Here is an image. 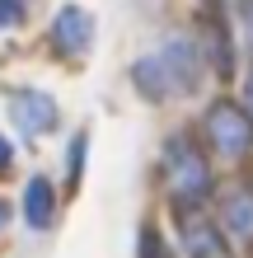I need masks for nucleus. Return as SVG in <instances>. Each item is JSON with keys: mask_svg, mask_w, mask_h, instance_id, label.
Listing matches in <instances>:
<instances>
[{"mask_svg": "<svg viewBox=\"0 0 253 258\" xmlns=\"http://www.w3.org/2000/svg\"><path fill=\"white\" fill-rule=\"evenodd\" d=\"M141 258H174V249H169V239L155 230V225H145L141 230Z\"/></svg>", "mask_w": 253, "mask_h": 258, "instance_id": "1a4fd4ad", "label": "nucleus"}, {"mask_svg": "<svg viewBox=\"0 0 253 258\" xmlns=\"http://www.w3.org/2000/svg\"><path fill=\"white\" fill-rule=\"evenodd\" d=\"M66 169H70V188H80V169H85V136H75V141H70V160H66Z\"/></svg>", "mask_w": 253, "mask_h": 258, "instance_id": "9d476101", "label": "nucleus"}, {"mask_svg": "<svg viewBox=\"0 0 253 258\" xmlns=\"http://www.w3.org/2000/svg\"><path fill=\"white\" fill-rule=\"evenodd\" d=\"M10 169H14V146L5 141V136H0V178H5Z\"/></svg>", "mask_w": 253, "mask_h": 258, "instance_id": "f8f14e48", "label": "nucleus"}, {"mask_svg": "<svg viewBox=\"0 0 253 258\" xmlns=\"http://www.w3.org/2000/svg\"><path fill=\"white\" fill-rule=\"evenodd\" d=\"M24 221H28V230H47V225L56 221V188H52V178H28V188H24Z\"/></svg>", "mask_w": 253, "mask_h": 258, "instance_id": "6e6552de", "label": "nucleus"}, {"mask_svg": "<svg viewBox=\"0 0 253 258\" xmlns=\"http://www.w3.org/2000/svg\"><path fill=\"white\" fill-rule=\"evenodd\" d=\"M202 136L206 146L216 150L220 160H244L253 150V117L244 103H230V99H216L202 117Z\"/></svg>", "mask_w": 253, "mask_h": 258, "instance_id": "f03ea898", "label": "nucleus"}, {"mask_svg": "<svg viewBox=\"0 0 253 258\" xmlns=\"http://www.w3.org/2000/svg\"><path fill=\"white\" fill-rule=\"evenodd\" d=\"M5 221H10V207H5V202H0V230H5Z\"/></svg>", "mask_w": 253, "mask_h": 258, "instance_id": "2eb2a0df", "label": "nucleus"}, {"mask_svg": "<svg viewBox=\"0 0 253 258\" xmlns=\"http://www.w3.org/2000/svg\"><path fill=\"white\" fill-rule=\"evenodd\" d=\"M24 5H28V0H24Z\"/></svg>", "mask_w": 253, "mask_h": 258, "instance_id": "dca6fc26", "label": "nucleus"}, {"mask_svg": "<svg viewBox=\"0 0 253 258\" xmlns=\"http://www.w3.org/2000/svg\"><path fill=\"white\" fill-rule=\"evenodd\" d=\"M24 24V0H0V28Z\"/></svg>", "mask_w": 253, "mask_h": 258, "instance_id": "9b49d317", "label": "nucleus"}, {"mask_svg": "<svg viewBox=\"0 0 253 258\" xmlns=\"http://www.w3.org/2000/svg\"><path fill=\"white\" fill-rule=\"evenodd\" d=\"M159 178H164V192L174 197V207L197 211L206 197H211V160L202 155L188 136H169L164 155H159Z\"/></svg>", "mask_w": 253, "mask_h": 258, "instance_id": "f257e3e1", "label": "nucleus"}, {"mask_svg": "<svg viewBox=\"0 0 253 258\" xmlns=\"http://www.w3.org/2000/svg\"><path fill=\"white\" fill-rule=\"evenodd\" d=\"M131 85L141 89V99H150V103H159V99H174L178 89H174V75H169V66L159 61V52H150V56H141L136 66H131Z\"/></svg>", "mask_w": 253, "mask_h": 258, "instance_id": "0eeeda50", "label": "nucleus"}, {"mask_svg": "<svg viewBox=\"0 0 253 258\" xmlns=\"http://www.w3.org/2000/svg\"><path fill=\"white\" fill-rule=\"evenodd\" d=\"M239 19H244V33L253 42V0H239Z\"/></svg>", "mask_w": 253, "mask_h": 258, "instance_id": "ddd939ff", "label": "nucleus"}, {"mask_svg": "<svg viewBox=\"0 0 253 258\" xmlns=\"http://www.w3.org/2000/svg\"><path fill=\"white\" fill-rule=\"evenodd\" d=\"M244 108H248V117H253V71H248V80H244Z\"/></svg>", "mask_w": 253, "mask_h": 258, "instance_id": "4468645a", "label": "nucleus"}, {"mask_svg": "<svg viewBox=\"0 0 253 258\" xmlns=\"http://www.w3.org/2000/svg\"><path fill=\"white\" fill-rule=\"evenodd\" d=\"M89 42H94V14L80 5H61L52 19V47L61 56H80L89 52Z\"/></svg>", "mask_w": 253, "mask_h": 258, "instance_id": "20e7f679", "label": "nucleus"}, {"mask_svg": "<svg viewBox=\"0 0 253 258\" xmlns=\"http://www.w3.org/2000/svg\"><path fill=\"white\" fill-rule=\"evenodd\" d=\"M10 117L24 136H47L56 132V99L42 89H10Z\"/></svg>", "mask_w": 253, "mask_h": 258, "instance_id": "7ed1b4c3", "label": "nucleus"}, {"mask_svg": "<svg viewBox=\"0 0 253 258\" xmlns=\"http://www.w3.org/2000/svg\"><path fill=\"white\" fill-rule=\"evenodd\" d=\"M220 230L239 244H253V188H234L220 202Z\"/></svg>", "mask_w": 253, "mask_h": 258, "instance_id": "423d86ee", "label": "nucleus"}, {"mask_svg": "<svg viewBox=\"0 0 253 258\" xmlns=\"http://www.w3.org/2000/svg\"><path fill=\"white\" fill-rule=\"evenodd\" d=\"M183 244H188V258H230L225 230L211 225V221H202L197 211L183 216Z\"/></svg>", "mask_w": 253, "mask_h": 258, "instance_id": "39448f33", "label": "nucleus"}]
</instances>
